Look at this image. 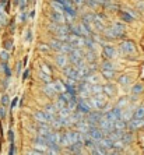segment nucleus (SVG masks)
<instances>
[{"instance_id":"obj_1","label":"nucleus","mask_w":144,"mask_h":155,"mask_svg":"<svg viewBox=\"0 0 144 155\" xmlns=\"http://www.w3.org/2000/svg\"><path fill=\"white\" fill-rule=\"evenodd\" d=\"M119 48H120V51L123 53H126V54H132L136 52V45L132 41H123V42H120Z\"/></svg>"},{"instance_id":"obj_2","label":"nucleus","mask_w":144,"mask_h":155,"mask_svg":"<svg viewBox=\"0 0 144 155\" xmlns=\"http://www.w3.org/2000/svg\"><path fill=\"white\" fill-rule=\"evenodd\" d=\"M98 124H99V127H101L102 133H105V134H109L112 130H113V122L109 120V119H106V117H102Z\"/></svg>"},{"instance_id":"obj_3","label":"nucleus","mask_w":144,"mask_h":155,"mask_svg":"<svg viewBox=\"0 0 144 155\" xmlns=\"http://www.w3.org/2000/svg\"><path fill=\"white\" fill-rule=\"evenodd\" d=\"M63 73H65V76L67 77L69 80H73V81L80 80L77 67H67V66H65V67H63Z\"/></svg>"},{"instance_id":"obj_4","label":"nucleus","mask_w":144,"mask_h":155,"mask_svg":"<svg viewBox=\"0 0 144 155\" xmlns=\"http://www.w3.org/2000/svg\"><path fill=\"white\" fill-rule=\"evenodd\" d=\"M104 117L112 120V122H115V120H118V119H122V109L119 108V106H116V108L111 109L109 112H106V115H105Z\"/></svg>"},{"instance_id":"obj_5","label":"nucleus","mask_w":144,"mask_h":155,"mask_svg":"<svg viewBox=\"0 0 144 155\" xmlns=\"http://www.w3.org/2000/svg\"><path fill=\"white\" fill-rule=\"evenodd\" d=\"M90 104H91V106H94L97 110H99V109H102L105 106V99L101 95H95L94 98L90 99Z\"/></svg>"},{"instance_id":"obj_6","label":"nucleus","mask_w":144,"mask_h":155,"mask_svg":"<svg viewBox=\"0 0 144 155\" xmlns=\"http://www.w3.org/2000/svg\"><path fill=\"white\" fill-rule=\"evenodd\" d=\"M76 109L79 110L80 113H84V115L90 113V105H88V102L84 101V99H80V101H77Z\"/></svg>"},{"instance_id":"obj_7","label":"nucleus","mask_w":144,"mask_h":155,"mask_svg":"<svg viewBox=\"0 0 144 155\" xmlns=\"http://www.w3.org/2000/svg\"><path fill=\"white\" fill-rule=\"evenodd\" d=\"M102 117H104V116H102L101 112H90V113H88V123H90V124H95V126H97Z\"/></svg>"},{"instance_id":"obj_8","label":"nucleus","mask_w":144,"mask_h":155,"mask_svg":"<svg viewBox=\"0 0 144 155\" xmlns=\"http://www.w3.org/2000/svg\"><path fill=\"white\" fill-rule=\"evenodd\" d=\"M52 117H53V116L48 115L46 112H36L35 113V119L41 123H49L52 120Z\"/></svg>"},{"instance_id":"obj_9","label":"nucleus","mask_w":144,"mask_h":155,"mask_svg":"<svg viewBox=\"0 0 144 155\" xmlns=\"http://www.w3.org/2000/svg\"><path fill=\"white\" fill-rule=\"evenodd\" d=\"M112 29H113V32H115L116 38L125 35V25H123L122 22H116L115 25L112 27Z\"/></svg>"},{"instance_id":"obj_10","label":"nucleus","mask_w":144,"mask_h":155,"mask_svg":"<svg viewBox=\"0 0 144 155\" xmlns=\"http://www.w3.org/2000/svg\"><path fill=\"white\" fill-rule=\"evenodd\" d=\"M43 92H45L48 97H55V95L58 94L53 87V83H46V85L43 87Z\"/></svg>"},{"instance_id":"obj_11","label":"nucleus","mask_w":144,"mask_h":155,"mask_svg":"<svg viewBox=\"0 0 144 155\" xmlns=\"http://www.w3.org/2000/svg\"><path fill=\"white\" fill-rule=\"evenodd\" d=\"M132 117H133V119H137V120H141V122H144V105L139 106V108L134 110Z\"/></svg>"},{"instance_id":"obj_12","label":"nucleus","mask_w":144,"mask_h":155,"mask_svg":"<svg viewBox=\"0 0 144 155\" xmlns=\"http://www.w3.org/2000/svg\"><path fill=\"white\" fill-rule=\"evenodd\" d=\"M126 126H127V123L122 119H118L113 122V130H116V131H123V130L126 129Z\"/></svg>"},{"instance_id":"obj_13","label":"nucleus","mask_w":144,"mask_h":155,"mask_svg":"<svg viewBox=\"0 0 144 155\" xmlns=\"http://www.w3.org/2000/svg\"><path fill=\"white\" fill-rule=\"evenodd\" d=\"M81 148H83V143L81 141H76V143H72V144L69 145L70 152H77V154L81 152Z\"/></svg>"},{"instance_id":"obj_14","label":"nucleus","mask_w":144,"mask_h":155,"mask_svg":"<svg viewBox=\"0 0 144 155\" xmlns=\"http://www.w3.org/2000/svg\"><path fill=\"white\" fill-rule=\"evenodd\" d=\"M56 63H58V66H60V67L67 66V56H66L65 53H59L58 56H56Z\"/></svg>"},{"instance_id":"obj_15","label":"nucleus","mask_w":144,"mask_h":155,"mask_svg":"<svg viewBox=\"0 0 144 155\" xmlns=\"http://www.w3.org/2000/svg\"><path fill=\"white\" fill-rule=\"evenodd\" d=\"M129 129L130 130H137V129H140V126H143V122L141 120H137V119H130V122H129Z\"/></svg>"},{"instance_id":"obj_16","label":"nucleus","mask_w":144,"mask_h":155,"mask_svg":"<svg viewBox=\"0 0 144 155\" xmlns=\"http://www.w3.org/2000/svg\"><path fill=\"white\" fill-rule=\"evenodd\" d=\"M102 92H105L106 95H113L116 92V88L112 84H105L102 85Z\"/></svg>"},{"instance_id":"obj_17","label":"nucleus","mask_w":144,"mask_h":155,"mask_svg":"<svg viewBox=\"0 0 144 155\" xmlns=\"http://www.w3.org/2000/svg\"><path fill=\"white\" fill-rule=\"evenodd\" d=\"M104 56L105 58H109V59L113 58V56H115V48L106 45V46L104 48Z\"/></svg>"},{"instance_id":"obj_18","label":"nucleus","mask_w":144,"mask_h":155,"mask_svg":"<svg viewBox=\"0 0 144 155\" xmlns=\"http://www.w3.org/2000/svg\"><path fill=\"white\" fill-rule=\"evenodd\" d=\"M51 18H52V21L58 22V24H62V22H65V18H63V15H62L60 13H58V11H53V13L51 14Z\"/></svg>"},{"instance_id":"obj_19","label":"nucleus","mask_w":144,"mask_h":155,"mask_svg":"<svg viewBox=\"0 0 144 155\" xmlns=\"http://www.w3.org/2000/svg\"><path fill=\"white\" fill-rule=\"evenodd\" d=\"M38 77H39V78L42 80L45 84L51 83V74H49V73H46V71H43L42 69H41V71H38Z\"/></svg>"},{"instance_id":"obj_20","label":"nucleus","mask_w":144,"mask_h":155,"mask_svg":"<svg viewBox=\"0 0 144 155\" xmlns=\"http://www.w3.org/2000/svg\"><path fill=\"white\" fill-rule=\"evenodd\" d=\"M143 91H144V87H143V84H140V83L132 87V94H134V95L143 94Z\"/></svg>"},{"instance_id":"obj_21","label":"nucleus","mask_w":144,"mask_h":155,"mask_svg":"<svg viewBox=\"0 0 144 155\" xmlns=\"http://www.w3.org/2000/svg\"><path fill=\"white\" fill-rule=\"evenodd\" d=\"M45 112H46L48 115L55 116V115H56V112H58V108H56V106H53L52 104H48L46 106H45Z\"/></svg>"},{"instance_id":"obj_22","label":"nucleus","mask_w":144,"mask_h":155,"mask_svg":"<svg viewBox=\"0 0 144 155\" xmlns=\"http://www.w3.org/2000/svg\"><path fill=\"white\" fill-rule=\"evenodd\" d=\"M91 92L95 95H101L102 94V85H99V84H92V87H91Z\"/></svg>"},{"instance_id":"obj_23","label":"nucleus","mask_w":144,"mask_h":155,"mask_svg":"<svg viewBox=\"0 0 144 155\" xmlns=\"http://www.w3.org/2000/svg\"><path fill=\"white\" fill-rule=\"evenodd\" d=\"M53 87H55V90H56L58 94L65 92V84L62 83V81H56V83H53Z\"/></svg>"},{"instance_id":"obj_24","label":"nucleus","mask_w":144,"mask_h":155,"mask_svg":"<svg viewBox=\"0 0 144 155\" xmlns=\"http://www.w3.org/2000/svg\"><path fill=\"white\" fill-rule=\"evenodd\" d=\"M2 69L4 70V74H6V77H10L11 76V69L7 66V61H2Z\"/></svg>"},{"instance_id":"obj_25","label":"nucleus","mask_w":144,"mask_h":155,"mask_svg":"<svg viewBox=\"0 0 144 155\" xmlns=\"http://www.w3.org/2000/svg\"><path fill=\"white\" fill-rule=\"evenodd\" d=\"M0 59H2V61H8L10 60V53H8V51H2L0 52Z\"/></svg>"},{"instance_id":"obj_26","label":"nucleus","mask_w":144,"mask_h":155,"mask_svg":"<svg viewBox=\"0 0 144 155\" xmlns=\"http://www.w3.org/2000/svg\"><path fill=\"white\" fill-rule=\"evenodd\" d=\"M119 84H122V85H127V84L130 83V77L129 76H120L118 78Z\"/></svg>"},{"instance_id":"obj_27","label":"nucleus","mask_w":144,"mask_h":155,"mask_svg":"<svg viewBox=\"0 0 144 155\" xmlns=\"http://www.w3.org/2000/svg\"><path fill=\"white\" fill-rule=\"evenodd\" d=\"M85 80H87V83H90V84H97L99 78H98L97 74H92V76H88Z\"/></svg>"},{"instance_id":"obj_28","label":"nucleus","mask_w":144,"mask_h":155,"mask_svg":"<svg viewBox=\"0 0 144 155\" xmlns=\"http://www.w3.org/2000/svg\"><path fill=\"white\" fill-rule=\"evenodd\" d=\"M123 144H129L130 141H132V134H122V137H120Z\"/></svg>"},{"instance_id":"obj_29","label":"nucleus","mask_w":144,"mask_h":155,"mask_svg":"<svg viewBox=\"0 0 144 155\" xmlns=\"http://www.w3.org/2000/svg\"><path fill=\"white\" fill-rule=\"evenodd\" d=\"M102 74H104L106 78H113V76H115V73H113V70H102Z\"/></svg>"},{"instance_id":"obj_30","label":"nucleus","mask_w":144,"mask_h":155,"mask_svg":"<svg viewBox=\"0 0 144 155\" xmlns=\"http://www.w3.org/2000/svg\"><path fill=\"white\" fill-rule=\"evenodd\" d=\"M8 102H10V98H8V95L7 94H3V97H2V106H7L8 105Z\"/></svg>"},{"instance_id":"obj_31","label":"nucleus","mask_w":144,"mask_h":155,"mask_svg":"<svg viewBox=\"0 0 144 155\" xmlns=\"http://www.w3.org/2000/svg\"><path fill=\"white\" fill-rule=\"evenodd\" d=\"M3 46H4V49H6V51H10L11 48H13V41H11V39H6V41H4V43H3Z\"/></svg>"},{"instance_id":"obj_32","label":"nucleus","mask_w":144,"mask_h":155,"mask_svg":"<svg viewBox=\"0 0 144 155\" xmlns=\"http://www.w3.org/2000/svg\"><path fill=\"white\" fill-rule=\"evenodd\" d=\"M120 15H122L123 20H126V21H132L133 18H132V15L129 14V13H126V11H120Z\"/></svg>"},{"instance_id":"obj_33","label":"nucleus","mask_w":144,"mask_h":155,"mask_svg":"<svg viewBox=\"0 0 144 155\" xmlns=\"http://www.w3.org/2000/svg\"><path fill=\"white\" fill-rule=\"evenodd\" d=\"M102 70H113V66H112L111 61H105L104 66H102Z\"/></svg>"},{"instance_id":"obj_34","label":"nucleus","mask_w":144,"mask_h":155,"mask_svg":"<svg viewBox=\"0 0 144 155\" xmlns=\"http://www.w3.org/2000/svg\"><path fill=\"white\" fill-rule=\"evenodd\" d=\"M126 102H127V98H122V99H120V101L118 102V106H119V108H120V109H122L123 106H126V105H125V104H126Z\"/></svg>"},{"instance_id":"obj_35","label":"nucleus","mask_w":144,"mask_h":155,"mask_svg":"<svg viewBox=\"0 0 144 155\" xmlns=\"http://www.w3.org/2000/svg\"><path fill=\"white\" fill-rule=\"evenodd\" d=\"M18 6H20L21 10H24L27 7V0H18Z\"/></svg>"},{"instance_id":"obj_36","label":"nucleus","mask_w":144,"mask_h":155,"mask_svg":"<svg viewBox=\"0 0 144 155\" xmlns=\"http://www.w3.org/2000/svg\"><path fill=\"white\" fill-rule=\"evenodd\" d=\"M8 140H10V144L11 143H14V133H13V130H8Z\"/></svg>"},{"instance_id":"obj_37","label":"nucleus","mask_w":144,"mask_h":155,"mask_svg":"<svg viewBox=\"0 0 144 155\" xmlns=\"http://www.w3.org/2000/svg\"><path fill=\"white\" fill-rule=\"evenodd\" d=\"M25 41H27V42H31V41H32V32H31V29H28V31H27Z\"/></svg>"},{"instance_id":"obj_38","label":"nucleus","mask_w":144,"mask_h":155,"mask_svg":"<svg viewBox=\"0 0 144 155\" xmlns=\"http://www.w3.org/2000/svg\"><path fill=\"white\" fill-rule=\"evenodd\" d=\"M0 117H2V119H4V117H6V109H4V106H2V108H0Z\"/></svg>"},{"instance_id":"obj_39","label":"nucleus","mask_w":144,"mask_h":155,"mask_svg":"<svg viewBox=\"0 0 144 155\" xmlns=\"http://www.w3.org/2000/svg\"><path fill=\"white\" fill-rule=\"evenodd\" d=\"M17 102H18V98H14L13 101H11V105H10V108L11 109H14L15 106H17Z\"/></svg>"},{"instance_id":"obj_40","label":"nucleus","mask_w":144,"mask_h":155,"mask_svg":"<svg viewBox=\"0 0 144 155\" xmlns=\"http://www.w3.org/2000/svg\"><path fill=\"white\" fill-rule=\"evenodd\" d=\"M28 76H29V70L27 69V70H24V74H22V80L25 81L27 78H28Z\"/></svg>"},{"instance_id":"obj_41","label":"nucleus","mask_w":144,"mask_h":155,"mask_svg":"<svg viewBox=\"0 0 144 155\" xmlns=\"http://www.w3.org/2000/svg\"><path fill=\"white\" fill-rule=\"evenodd\" d=\"M41 51H43V52H48V51H49V48H51V46H48V45H42V43H41Z\"/></svg>"},{"instance_id":"obj_42","label":"nucleus","mask_w":144,"mask_h":155,"mask_svg":"<svg viewBox=\"0 0 144 155\" xmlns=\"http://www.w3.org/2000/svg\"><path fill=\"white\" fill-rule=\"evenodd\" d=\"M10 155L15 154V147H14V143H11V147H10V152H8Z\"/></svg>"},{"instance_id":"obj_43","label":"nucleus","mask_w":144,"mask_h":155,"mask_svg":"<svg viewBox=\"0 0 144 155\" xmlns=\"http://www.w3.org/2000/svg\"><path fill=\"white\" fill-rule=\"evenodd\" d=\"M27 20V14L25 13H21V15H20V21H25Z\"/></svg>"},{"instance_id":"obj_44","label":"nucleus","mask_w":144,"mask_h":155,"mask_svg":"<svg viewBox=\"0 0 144 155\" xmlns=\"http://www.w3.org/2000/svg\"><path fill=\"white\" fill-rule=\"evenodd\" d=\"M14 29H15V24H14V21H11V24H10V31H11V32H14Z\"/></svg>"},{"instance_id":"obj_45","label":"nucleus","mask_w":144,"mask_h":155,"mask_svg":"<svg viewBox=\"0 0 144 155\" xmlns=\"http://www.w3.org/2000/svg\"><path fill=\"white\" fill-rule=\"evenodd\" d=\"M21 63H17V74L20 76V73H21Z\"/></svg>"},{"instance_id":"obj_46","label":"nucleus","mask_w":144,"mask_h":155,"mask_svg":"<svg viewBox=\"0 0 144 155\" xmlns=\"http://www.w3.org/2000/svg\"><path fill=\"white\" fill-rule=\"evenodd\" d=\"M28 17H29V18H34V17H35V11H34V10L31 11V13H29V15H28Z\"/></svg>"},{"instance_id":"obj_47","label":"nucleus","mask_w":144,"mask_h":155,"mask_svg":"<svg viewBox=\"0 0 144 155\" xmlns=\"http://www.w3.org/2000/svg\"><path fill=\"white\" fill-rule=\"evenodd\" d=\"M6 2H7V0H0V4H3V6H4V3H6Z\"/></svg>"},{"instance_id":"obj_48","label":"nucleus","mask_w":144,"mask_h":155,"mask_svg":"<svg viewBox=\"0 0 144 155\" xmlns=\"http://www.w3.org/2000/svg\"><path fill=\"white\" fill-rule=\"evenodd\" d=\"M143 124H144V122H143Z\"/></svg>"}]
</instances>
